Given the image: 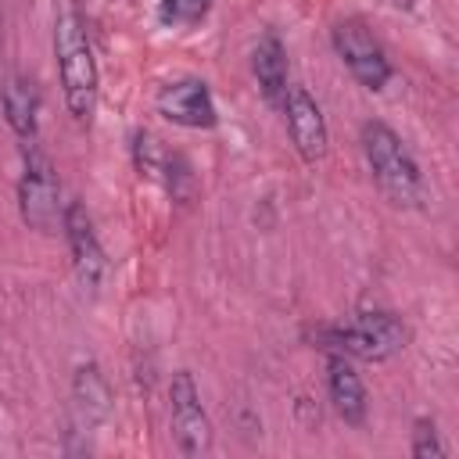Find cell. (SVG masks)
<instances>
[{
	"instance_id": "obj_15",
	"label": "cell",
	"mask_w": 459,
	"mask_h": 459,
	"mask_svg": "<svg viewBox=\"0 0 459 459\" xmlns=\"http://www.w3.org/2000/svg\"><path fill=\"white\" fill-rule=\"evenodd\" d=\"M165 161H169V154L158 147V140L151 133H136V169L143 176H161Z\"/></svg>"
},
{
	"instance_id": "obj_3",
	"label": "cell",
	"mask_w": 459,
	"mask_h": 459,
	"mask_svg": "<svg viewBox=\"0 0 459 459\" xmlns=\"http://www.w3.org/2000/svg\"><path fill=\"white\" fill-rule=\"evenodd\" d=\"M362 154L369 161V172L377 179V186L402 208L420 204L423 197V179H420V165L412 161V154L405 151V143L398 140V133L384 122H366L362 126Z\"/></svg>"
},
{
	"instance_id": "obj_8",
	"label": "cell",
	"mask_w": 459,
	"mask_h": 459,
	"mask_svg": "<svg viewBox=\"0 0 459 459\" xmlns=\"http://www.w3.org/2000/svg\"><path fill=\"white\" fill-rule=\"evenodd\" d=\"M158 111L176 122V126H186V129H212L219 122L215 115V100L208 93V86L201 79H179V82H169L161 93H158Z\"/></svg>"
},
{
	"instance_id": "obj_14",
	"label": "cell",
	"mask_w": 459,
	"mask_h": 459,
	"mask_svg": "<svg viewBox=\"0 0 459 459\" xmlns=\"http://www.w3.org/2000/svg\"><path fill=\"white\" fill-rule=\"evenodd\" d=\"M212 0H161V11L158 18L165 25H194L197 18H204Z\"/></svg>"
},
{
	"instance_id": "obj_13",
	"label": "cell",
	"mask_w": 459,
	"mask_h": 459,
	"mask_svg": "<svg viewBox=\"0 0 459 459\" xmlns=\"http://www.w3.org/2000/svg\"><path fill=\"white\" fill-rule=\"evenodd\" d=\"M72 402H75V412H79V423L93 427L108 416V405H111V391H108V380L104 373L90 362L75 373V387H72Z\"/></svg>"
},
{
	"instance_id": "obj_5",
	"label": "cell",
	"mask_w": 459,
	"mask_h": 459,
	"mask_svg": "<svg viewBox=\"0 0 459 459\" xmlns=\"http://www.w3.org/2000/svg\"><path fill=\"white\" fill-rule=\"evenodd\" d=\"M333 50L341 54V61L348 65V72L366 90H380L391 79V61H387L380 39L369 32L366 22H359V18L337 22L333 25Z\"/></svg>"
},
{
	"instance_id": "obj_11",
	"label": "cell",
	"mask_w": 459,
	"mask_h": 459,
	"mask_svg": "<svg viewBox=\"0 0 459 459\" xmlns=\"http://www.w3.org/2000/svg\"><path fill=\"white\" fill-rule=\"evenodd\" d=\"M251 68H255V79L262 86V97L269 104H283L287 97V50L280 43L276 32H265L251 54Z\"/></svg>"
},
{
	"instance_id": "obj_10",
	"label": "cell",
	"mask_w": 459,
	"mask_h": 459,
	"mask_svg": "<svg viewBox=\"0 0 459 459\" xmlns=\"http://www.w3.org/2000/svg\"><path fill=\"white\" fill-rule=\"evenodd\" d=\"M326 387H330V402L337 409V416L351 427H362L366 423V384L362 377L351 369V362L337 351H330L326 359Z\"/></svg>"
},
{
	"instance_id": "obj_9",
	"label": "cell",
	"mask_w": 459,
	"mask_h": 459,
	"mask_svg": "<svg viewBox=\"0 0 459 459\" xmlns=\"http://www.w3.org/2000/svg\"><path fill=\"white\" fill-rule=\"evenodd\" d=\"M283 115H287V133L298 147V154L305 161H319L326 154V122H323V111L319 104L305 93V90H287L283 97Z\"/></svg>"
},
{
	"instance_id": "obj_6",
	"label": "cell",
	"mask_w": 459,
	"mask_h": 459,
	"mask_svg": "<svg viewBox=\"0 0 459 459\" xmlns=\"http://www.w3.org/2000/svg\"><path fill=\"white\" fill-rule=\"evenodd\" d=\"M169 412H172V434L183 455H204L212 452V423L201 409L197 384L186 369H179L169 384Z\"/></svg>"
},
{
	"instance_id": "obj_4",
	"label": "cell",
	"mask_w": 459,
	"mask_h": 459,
	"mask_svg": "<svg viewBox=\"0 0 459 459\" xmlns=\"http://www.w3.org/2000/svg\"><path fill=\"white\" fill-rule=\"evenodd\" d=\"M22 179H18V208L22 219L39 230V233H54L61 226V183L57 172L47 158V151L36 140H25L22 147Z\"/></svg>"
},
{
	"instance_id": "obj_1",
	"label": "cell",
	"mask_w": 459,
	"mask_h": 459,
	"mask_svg": "<svg viewBox=\"0 0 459 459\" xmlns=\"http://www.w3.org/2000/svg\"><path fill=\"white\" fill-rule=\"evenodd\" d=\"M54 54L65 90V104L75 122H90L97 108V61L86 36V22L75 7H65L54 22Z\"/></svg>"
},
{
	"instance_id": "obj_2",
	"label": "cell",
	"mask_w": 459,
	"mask_h": 459,
	"mask_svg": "<svg viewBox=\"0 0 459 459\" xmlns=\"http://www.w3.org/2000/svg\"><path fill=\"white\" fill-rule=\"evenodd\" d=\"M319 348L337 351L344 359H362V362H384L398 355L409 341L405 323L394 312H355L344 323L323 326L319 330Z\"/></svg>"
},
{
	"instance_id": "obj_7",
	"label": "cell",
	"mask_w": 459,
	"mask_h": 459,
	"mask_svg": "<svg viewBox=\"0 0 459 459\" xmlns=\"http://www.w3.org/2000/svg\"><path fill=\"white\" fill-rule=\"evenodd\" d=\"M61 230L68 237V247H72V265H75V276L86 290H97L100 287V276L108 269V258H104V247L93 233V222L86 215V208L79 201H72L61 215Z\"/></svg>"
},
{
	"instance_id": "obj_12",
	"label": "cell",
	"mask_w": 459,
	"mask_h": 459,
	"mask_svg": "<svg viewBox=\"0 0 459 459\" xmlns=\"http://www.w3.org/2000/svg\"><path fill=\"white\" fill-rule=\"evenodd\" d=\"M0 104H4V115H7L11 129L22 140H36V115H39V90H36V82L25 79V75H11L4 93H0Z\"/></svg>"
},
{
	"instance_id": "obj_16",
	"label": "cell",
	"mask_w": 459,
	"mask_h": 459,
	"mask_svg": "<svg viewBox=\"0 0 459 459\" xmlns=\"http://www.w3.org/2000/svg\"><path fill=\"white\" fill-rule=\"evenodd\" d=\"M416 459H430V455H445L448 448L441 445L437 430L430 420H416V430H412V448H409Z\"/></svg>"
}]
</instances>
